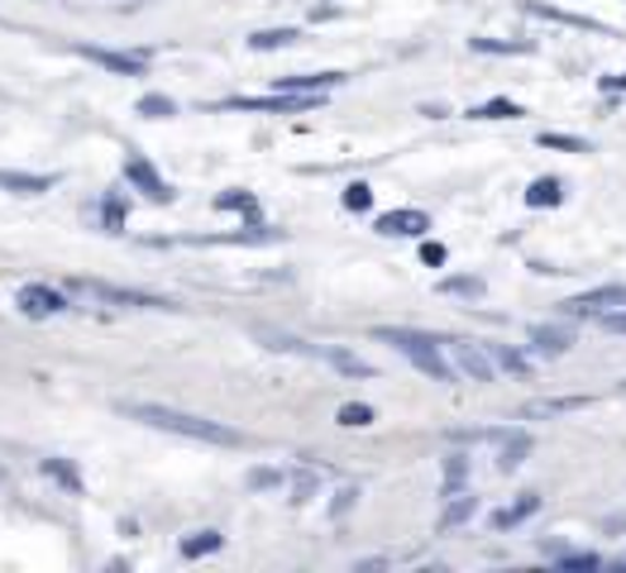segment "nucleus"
<instances>
[{
  "label": "nucleus",
  "instance_id": "c756f323",
  "mask_svg": "<svg viewBox=\"0 0 626 573\" xmlns=\"http://www.w3.org/2000/svg\"><path fill=\"white\" fill-rule=\"evenodd\" d=\"M440 292L445 296H484V282L478 278H445L440 282Z\"/></svg>",
  "mask_w": 626,
  "mask_h": 573
},
{
  "label": "nucleus",
  "instance_id": "a19ab883",
  "mask_svg": "<svg viewBox=\"0 0 626 573\" xmlns=\"http://www.w3.org/2000/svg\"><path fill=\"white\" fill-rule=\"evenodd\" d=\"M622 387H626V383H622Z\"/></svg>",
  "mask_w": 626,
  "mask_h": 573
},
{
  "label": "nucleus",
  "instance_id": "b1692460",
  "mask_svg": "<svg viewBox=\"0 0 626 573\" xmlns=\"http://www.w3.org/2000/svg\"><path fill=\"white\" fill-rule=\"evenodd\" d=\"M216 211H240V215L258 220V201L250 197V191H220V197H216Z\"/></svg>",
  "mask_w": 626,
  "mask_h": 573
},
{
  "label": "nucleus",
  "instance_id": "cd10ccee",
  "mask_svg": "<svg viewBox=\"0 0 626 573\" xmlns=\"http://www.w3.org/2000/svg\"><path fill=\"white\" fill-rule=\"evenodd\" d=\"M335 421L349 425V430H363V425H373V407H363V401H345Z\"/></svg>",
  "mask_w": 626,
  "mask_h": 573
},
{
  "label": "nucleus",
  "instance_id": "1a4fd4ad",
  "mask_svg": "<svg viewBox=\"0 0 626 573\" xmlns=\"http://www.w3.org/2000/svg\"><path fill=\"white\" fill-rule=\"evenodd\" d=\"M378 234H387V239H416V234L430 230V215L426 211H411V206H402V211H387L373 220Z\"/></svg>",
  "mask_w": 626,
  "mask_h": 573
},
{
  "label": "nucleus",
  "instance_id": "f3484780",
  "mask_svg": "<svg viewBox=\"0 0 626 573\" xmlns=\"http://www.w3.org/2000/svg\"><path fill=\"white\" fill-rule=\"evenodd\" d=\"M321 363L340 369L345 377H373V363H363L359 354H349V349H325V344H321Z\"/></svg>",
  "mask_w": 626,
  "mask_h": 573
},
{
  "label": "nucleus",
  "instance_id": "7ed1b4c3",
  "mask_svg": "<svg viewBox=\"0 0 626 573\" xmlns=\"http://www.w3.org/2000/svg\"><path fill=\"white\" fill-rule=\"evenodd\" d=\"M68 296L72 302H101V306H125V311H182L177 302H167V296H159V292H135V286L91 282V278H72Z\"/></svg>",
  "mask_w": 626,
  "mask_h": 573
},
{
  "label": "nucleus",
  "instance_id": "5701e85b",
  "mask_svg": "<svg viewBox=\"0 0 626 573\" xmlns=\"http://www.w3.org/2000/svg\"><path fill=\"white\" fill-rule=\"evenodd\" d=\"M589 397H550V401H531L526 416H559V411H583Z\"/></svg>",
  "mask_w": 626,
  "mask_h": 573
},
{
  "label": "nucleus",
  "instance_id": "9b49d317",
  "mask_svg": "<svg viewBox=\"0 0 626 573\" xmlns=\"http://www.w3.org/2000/svg\"><path fill=\"white\" fill-rule=\"evenodd\" d=\"M536 449V440H531V430H507L498 440V468L502 473H512V468L526 464V454Z\"/></svg>",
  "mask_w": 626,
  "mask_h": 573
},
{
  "label": "nucleus",
  "instance_id": "bb28decb",
  "mask_svg": "<svg viewBox=\"0 0 626 573\" xmlns=\"http://www.w3.org/2000/svg\"><path fill=\"white\" fill-rule=\"evenodd\" d=\"M135 110L149 115V120H173V115H177V101H173V96H143Z\"/></svg>",
  "mask_w": 626,
  "mask_h": 573
},
{
  "label": "nucleus",
  "instance_id": "20e7f679",
  "mask_svg": "<svg viewBox=\"0 0 626 573\" xmlns=\"http://www.w3.org/2000/svg\"><path fill=\"white\" fill-rule=\"evenodd\" d=\"M445 354L454 359V369L464 377H474V383H492V377H498V363H492L488 344H478V340H445Z\"/></svg>",
  "mask_w": 626,
  "mask_h": 573
},
{
  "label": "nucleus",
  "instance_id": "f257e3e1",
  "mask_svg": "<svg viewBox=\"0 0 626 573\" xmlns=\"http://www.w3.org/2000/svg\"><path fill=\"white\" fill-rule=\"evenodd\" d=\"M120 416L139 425H153V430H167V435H182V440H201V445H225V449H240L244 435L225 421H211V416H197V411H177V407H163V401H120Z\"/></svg>",
  "mask_w": 626,
  "mask_h": 573
},
{
  "label": "nucleus",
  "instance_id": "0eeeda50",
  "mask_svg": "<svg viewBox=\"0 0 626 573\" xmlns=\"http://www.w3.org/2000/svg\"><path fill=\"white\" fill-rule=\"evenodd\" d=\"M77 54L101 62L106 72H120V77H143L149 72V54L143 48H135V54H115V48H96V44H77Z\"/></svg>",
  "mask_w": 626,
  "mask_h": 573
},
{
  "label": "nucleus",
  "instance_id": "2f4dec72",
  "mask_svg": "<svg viewBox=\"0 0 626 573\" xmlns=\"http://www.w3.org/2000/svg\"><path fill=\"white\" fill-rule=\"evenodd\" d=\"M478 54H531V44H498V38H468Z\"/></svg>",
  "mask_w": 626,
  "mask_h": 573
},
{
  "label": "nucleus",
  "instance_id": "4be33fe9",
  "mask_svg": "<svg viewBox=\"0 0 626 573\" xmlns=\"http://www.w3.org/2000/svg\"><path fill=\"white\" fill-rule=\"evenodd\" d=\"M474 506H478V498H468V492H450V506L440 512V526H460V521H468L474 516Z\"/></svg>",
  "mask_w": 626,
  "mask_h": 573
},
{
  "label": "nucleus",
  "instance_id": "423d86ee",
  "mask_svg": "<svg viewBox=\"0 0 626 573\" xmlns=\"http://www.w3.org/2000/svg\"><path fill=\"white\" fill-rule=\"evenodd\" d=\"M125 182H129V187H139L143 197L159 201V206H173V197H177V191L167 187L163 173H159V167H153L149 159H125Z\"/></svg>",
  "mask_w": 626,
  "mask_h": 573
},
{
  "label": "nucleus",
  "instance_id": "c9c22d12",
  "mask_svg": "<svg viewBox=\"0 0 626 573\" xmlns=\"http://www.w3.org/2000/svg\"><path fill=\"white\" fill-rule=\"evenodd\" d=\"M464 468H468V464L460 459V454H454V459L445 464V483H450V492H454V488H460V478H464Z\"/></svg>",
  "mask_w": 626,
  "mask_h": 573
},
{
  "label": "nucleus",
  "instance_id": "6ab92c4d",
  "mask_svg": "<svg viewBox=\"0 0 626 573\" xmlns=\"http://www.w3.org/2000/svg\"><path fill=\"white\" fill-rule=\"evenodd\" d=\"M488 354H492V363H498L502 373H517V377L531 373V359L521 354V349H512V344H488Z\"/></svg>",
  "mask_w": 626,
  "mask_h": 573
},
{
  "label": "nucleus",
  "instance_id": "2eb2a0df",
  "mask_svg": "<svg viewBox=\"0 0 626 573\" xmlns=\"http://www.w3.org/2000/svg\"><path fill=\"white\" fill-rule=\"evenodd\" d=\"M345 82V72H306V77H278V91H331V86H340Z\"/></svg>",
  "mask_w": 626,
  "mask_h": 573
},
{
  "label": "nucleus",
  "instance_id": "9d476101",
  "mask_svg": "<svg viewBox=\"0 0 626 573\" xmlns=\"http://www.w3.org/2000/svg\"><path fill=\"white\" fill-rule=\"evenodd\" d=\"M58 187V173H15V167H0V191H15V197H44Z\"/></svg>",
  "mask_w": 626,
  "mask_h": 573
},
{
  "label": "nucleus",
  "instance_id": "a878e982",
  "mask_svg": "<svg viewBox=\"0 0 626 573\" xmlns=\"http://www.w3.org/2000/svg\"><path fill=\"white\" fill-rule=\"evenodd\" d=\"M521 106H512V101H488V106H474L468 110V120H517Z\"/></svg>",
  "mask_w": 626,
  "mask_h": 573
},
{
  "label": "nucleus",
  "instance_id": "4c0bfd02",
  "mask_svg": "<svg viewBox=\"0 0 626 573\" xmlns=\"http://www.w3.org/2000/svg\"><path fill=\"white\" fill-rule=\"evenodd\" d=\"M421 258H426L430 268H440V264H445V244H426V249H421Z\"/></svg>",
  "mask_w": 626,
  "mask_h": 573
},
{
  "label": "nucleus",
  "instance_id": "e433bc0d",
  "mask_svg": "<svg viewBox=\"0 0 626 573\" xmlns=\"http://www.w3.org/2000/svg\"><path fill=\"white\" fill-rule=\"evenodd\" d=\"M559 564L565 569H598V554H565Z\"/></svg>",
  "mask_w": 626,
  "mask_h": 573
},
{
  "label": "nucleus",
  "instance_id": "f8f14e48",
  "mask_svg": "<svg viewBox=\"0 0 626 573\" xmlns=\"http://www.w3.org/2000/svg\"><path fill=\"white\" fill-rule=\"evenodd\" d=\"M569 344H573V335L565 325H531V349H536V354L559 359V354H569Z\"/></svg>",
  "mask_w": 626,
  "mask_h": 573
},
{
  "label": "nucleus",
  "instance_id": "dca6fc26",
  "mask_svg": "<svg viewBox=\"0 0 626 573\" xmlns=\"http://www.w3.org/2000/svg\"><path fill=\"white\" fill-rule=\"evenodd\" d=\"M536 512H541V498H536V492H526L521 502L502 506V512H492V530H512V526H521V521L536 516Z\"/></svg>",
  "mask_w": 626,
  "mask_h": 573
},
{
  "label": "nucleus",
  "instance_id": "72a5a7b5",
  "mask_svg": "<svg viewBox=\"0 0 626 573\" xmlns=\"http://www.w3.org/2000/svg\"><path fill=\"white\" fill-rule=\"evenodd\" d=\"M282 483V468H254L250 473V488L258 492V488H278Z\"/></svg>",
  "mask_w": 626,
  "mask_h": 573
},
{
  "label": "nucleus",
  "instance_id": "ea45409f",
  "mask_svg": "<svg viewBox=\"0 0 626 573\" xmlns=\"http://www.w3.org/2000/svg\"><path fill=\"white\" fill-rule=\"evenodd\" d=\"M603 86H607V91H617V86H626V77H603Z\"/></svg>",
  "mask_w": 626,
  "mask_h": 573
},
{
  "label": "nucleus",
  "instance_id": "aec40b11",
  "mask_svg": "<svg viewBox=\"0 0 626 573\" xmlns=\"http://www.w3.org/2000/svg\"><path fill=\"white\" fill-rule=\"evenodd\" d=\"M220 545H225V536H220V530H197V536L182 540V559H206V554H216Z\"/></svg>",
  "mask_w": 626,
  "mask_h": 573
},
{
  "label": "nucleus",
  "instance_id": "473e14b6",
  "mask_svg": "<svg viewBox=\"0 0 626 573\" xmlns=\"http://www.w3.org/2000/svg\"><path fill=\"white\" fill-rule=\"evenodd\" d=\"M541 149H569V153H589V143L573 135H541Z\"/></svg>",
  "mask_w": 626,
  "mask_h": 573
},
{
  "label": "nucleus",
  "instance_id": "58836bf2",
  "mask_svg": "<svg viewBox=\"0 0 626 573\" xmlns=\"http://www.w3.org/2000/svg\"><path fill=\"white\" fill-rule=\"evenodd\" d=\"M355 498H359V492H355V488H345V492H340V498H335V506H331V512H335V516H345V512H349V506H355Z\"/></svg>",
  "mask_w": 626,
  "mask_h": 573
},
{
  "label": "nucleus",
  "instance_id": "412c9836",
  "mask_svg": "<svg viewBox=\"0 0 626 573\" xmlns=\"http://www.w3.org/2000/svg\"><path fill=\"white\" fill-rule=\"evenodd\" d=\"M297 30H258V34H250V48L254 54H268V48H292L297 44Z\"/></svg>",
  "mask_w": 626,
  "mask_h": 573
},
{
  "label": "nucleus",
  "instance_id": "c85d7f7f",
  "mask_svg": "<svg viewBox=\"0 0 626 573\" xmlns=\"http://www.w3.org/2000/svg\"><path fill=\"white\" fill-rule=\"evenodd\" d=\"M345 206H349V211H369V206H373V187H369V182H349V187H345Z\"/></svg>",
  "mask_w": 626,
  "mask_h": 573
},
{
  "label": "nucleus",
  "instance_id": "393cba45",
  "mask_svg": "<svg viewBox=\"0 0 626 573\" xmlns=\"http://www.w3.org/2000/svg\"><path fill=\"white\" fill-rule=\"evenodd\" d=\"M44 473L54 478L58 488H68V492H82V473H77L72 464H62V459H44Z\"/></svg>",
  "mask_w": 626,
  "mask_h": 573
},
{
  "label": "nucleus",
  "instance_id": "f704fd0d",
  "mask_svg": "<svg viewBox=\"0 0 626 573\" xmlns=\"http://www.w3.org/2000/svg\"><path fill=\"white\" fill-rule=\"evenodd\" d=\"M598 320H603V330L626 335V306H617V311H598Z\"/></svg>",
  "mask_w": 626,
  "mask_h": 573
},
{
  "label": "nucleus",
  "instance_id": "7c9ffc66",
  "mask_svg": "<svg viewBox=\"0 0 626 573\" xmlns=\"http://www.w3.org/2000/svg\"><path fill=\"white\" fill-rule=\"evenodd\" d=\"M101 220H106V230L111 234H125V201L120 197H106V201H101Z\"/></svg>",
  "mask_w": 626,
  "mask_h": 573
},
{
  "label": "nucleus",
  "instance_id": "4468645a",
  "mask_svg": "<svg viewBox=\"0 0 626 573\" xmlns=\"http://www.w3.org/2000/svg\"><path fill=\"white\" fill-rule=\"evenodd\" d=\"M526 15H536V20H555V24H569V30L612 34L607 24H598V20H589V15H569V10H555V5H541V0H531V5H526Z\"/></svg>",
  "mask_w": 626,
  "mask_h": 573
},
{
  "label": "nucleus",
  "instance_id": "a211bd4d",
  "mask_svg": "<svg viewBox=\"0 0 626 573\" xmlns=\"http://www.w3.org/2000/svg\"><path fill=\"white\" fill-rule=\"evenodd\" d=\"M559 201H565V182H559V177H536V182H531V191H526L531 211H541V206H559Z\"/></svg>",
  "mask_w": 626,
  "mask_h": 573
},
{
  "label": "nucleus",
  "instance_id": "39448f33",
  "mask_svg": "<svg viewBox=\"0 0 626 573\" xmlns=\"http://www.w3.org/2000/svg\"><path fill=\"white\" fill-rule=\"evenodd\" d=\"M15 306H20L30 320H48V316H62V311L72 306V296L58 292V286L30 282V286H20V292H15Z\"/></svg>",
  "mask_w": 626,
  "mask_h": 573
},
{
  "label": "nucleus",
  "instance_id": "6e6552de",
  "mask_svg": "<svg viewBox=\"0 0 626 573\" xmlns=\"http://www.w3.org/2000/svg\"><path fill=\"white\" fill-rule=\"evenodd\" d=\"M617 306H626V286L622 282L593 286V292H579V296H569L565 302L569 316H598V311H617Z\"/></svg>",
  "mask_w": 626,
  "mask_h": 573
},
{
  "label": "nucleus",
  "instance_id": "ddd939ff",
  "mask_svg": "<svg viewBox=\"0 0 626 573\" xmlns=\"http://www.w3.org/2000/svg\"><path fill=\"white\" fill-rule=\"evenodd\" d=\"M254 340L264 349H278V354H302V359H321V344L311 340H297V335H282V330H254Z\"/></svg>",
  "mask_w": 626,
  "mask_h": 573
},
{
  "label": "nucleus",
  "instance_id": "f03ea898",
  "mask_svg": "<svg viewBox=\"0 0 626 573\" xmlns=\"http://www.w3.org/2000/svg\"><path fill=\"white\" fill-rule=\"evenodd\" d=\"M373 335L383 344H393L407 363H416L426 377H436V383H454V373H460L445 363V340H436V335H426V330H411V325H378Z\"/></svg>",
  "mask_w": 626,
  "mask_h": 573
}]
</instances>
